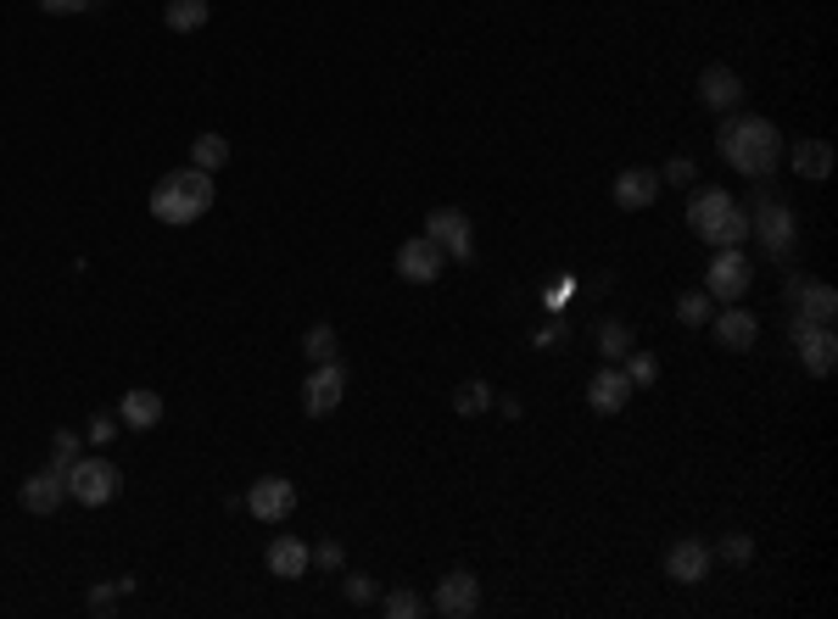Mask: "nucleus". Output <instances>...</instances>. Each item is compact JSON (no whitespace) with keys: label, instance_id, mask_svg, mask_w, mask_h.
<instances>
[{"label":"nucleus","instance_id":"obj_17","mask_svg":"<svg viewBox=\"0 0 838 619\" xmlns=\"http://www.w3.org/2000/svg\"><path fill=\"white\" fill-rule=\"evenodd\" d=\"M660 174H649V168H621L615 174V207H626V213H643V207H654V196H660Z\"/></svg>","mask_w":838,"mask_h":619},{"label":"nucleus","instance_id":"obj_7","mask_svg":"<svg viewBox=\"0 0 838 619\" xmlns=\"http://www.w3.org/2000/svg\"><path fill=\"white\" fill-rule=\"evenodd\" d=\"M788 335H793V352H799L805 374L827 380V374H832V363H838V335H832V324H810V318H799V313H793Z\"/></svg>","mask_w":838,"mask_h":619},{"label":"nucleus","instance_id":"obj_11","mask_svg":"<svg viewBox=\"0 0 838 619\" xmlns=\"http://www.w3.org/2000/svg\"><path fill=\"white\" fill-rule=\"evenodd\" d=\"M426 240H437L454 263H470L476 257V240H470V218L459 213V207H437L431 218H426Z\"/></svg>","mask_w":838,"mask_h":619},{"label":"nucleus","instance_id":"obj_32","mask_svg":"<svg viewBox=\"0 0 838 619\" xmlns=\"http://www.w3.org/2000/svg\"><path fill=\"white\" fill-rule=\"evenodd\" d=\"M341 591H347V602H358V608H363V602H374V580H369V574H347V580H341Z\"/></svg>","mask_w":838,"mask_h":619},{"label":"nucleus","instance_id":"obj_18","mask_svg":"<svg viewBox=\"0 0 838 619\" xmlns=\"http://www.w3.org/2000/svg\"><path fill=\"white\" fill-rule=\"evenodd\" d=\"M699 101H704L710 112H732V107L743 101V79H738L732 68H704V73H699Z\"/></svg>","mask_w":838,"mask_h":619},{"label":"nucleus","instance_id":"obj_33","mask_svg":"<svg viewBox=\"0 0 838 619\" xmlns=\"http://www.w3.org/2000/svg\"><path fill=\"white\" fill-rule=\"evenodd\" d=\"M626 380H632V385H654V380H660V363H654V357H632V363H626Z\"/></svg>","mask_w":838,"mask_h":619},{"label":"nucleus","instance_id":"obj_13","mask_svg":"<svg viewBox=\"0 0 838 619\" xmlns=\"http://www.w3.org/2000/svg\"><path fill=\"white\" fill-rule=\"evenodd\" d=\"M437 613H448V619H470L476 608H481V580L470 574V569H448L442 574V586H437V602H431Z\"/></svg>","mask_w":838,"mask_h":619},{"label":"nucleus","instance_id":"obj_29","mask_svg":"<svg viewBox=\"0 0 838 619\" xmlns=\"http://www.w3.org/2000/svg\"><path fill=\"white\" fill-rule=\"evenodd\" d=\"M302 352H308L313 363H330V357H335V330H330V324H313V330L302 335Z\"/></svg>","mask_w":838,"mask_h":619},{"label":"nucleus","instance_id":"obj_2","mask_svg":"<svg viewBox=\"0 0 838 619\" xmlns=\"http://www.w3.org/2000/svg\"><path fill=\"white\" fill-rule=\"evenodd\" d=\"M213 202H218L213 174H202V168H179V174L157 179V190H152V218H157V224L185 229V224H196L202 213H213Z\"/></svg>","mask_w":838,"mask_h":619},{"label":"nucleus","instance_id":"obj_39","mask_svg":"<svg viewBox=\"0 0 838 619\" xmlns=\"http://www.w3.org/2000/svg\"><path fill=\"white\" fill-rule=\"evenodd\" d=\"M532 341H537V346H554V341H565V318H554V324H548V330H537Z\"/></svg>","mask_w":838,"mask_h":619},{"label":"nucleus","instance_id":"obj_15","mask_svg":"<svg viewBox=\"0 0 838 619\" xmlns=\"http://www.w3.org/2000/svg\"><path fill=\"white\" fill-rule=\"evenodd\" d=\"M632 391H637V385L626 380V369L610 363V369H598V374L587 380V407H593V413H621V407L632 402Z\"/></svg>","mask_w":838,"mask_h":619},{"label":"nucleus","instance_id":"obj_36","mask_svg":"<svg viewBox=\"0 0 838 619\" xmlns=\"http://www.w3.org/2000/svg\"><path fill=\"white\" fill-rule=\"evenodd\" d=\"M113 435H118V419H107V413H96V419H90V441H96V446H107Z\"/></svg>","mask_w":838,"mask_h":619},{"label":"nucleus","instance_id":"obj_26","mask_svg":"<svg viewBox=\"0 0 838 619\" xmlns=\"http://www.w3.org/2000/svg\"><path fill=\"white\" fill-rule=\"evenodd\" d=\"M487 407H493V385H487V380H465V385L454 391V413L476 419V413H487Z\"/></svg>","mask_w":838,"mask_h":619},{"label":"nucleus","instance_id":"obj_28","mask_svg":"<svg viewBox=\"0 0 838 619\" xmlns=\"http://www.w3.org/2000/svg\"><path fill=\"white\" fill-rule=\"evenodd\" d=\"M380 608H386L391 619H419V613H426V602H419V597H413L408 586H397V591H386V597H380Z\"/></svg>","mask_w":838,"mask_h":619},{"label":"nucleus","instance_id":"obj_14","mask_svg":"<svg viewBox=\"0 0 838 619\" xmlns=\"http://www.w3.org/2000/svg\"><path fill=\"white\" fill-rule=\"evenodd\" d=\"M788 296H793L799 318H810V324H832V313H838V291H832V285H821V279L793 274V279H788Z\"/></svg>","mask_w":838,"mask_h":619},{"label":"nucleus","instance_id":"obj_6","mask_svg":"<svg viewBox=\"0 0 838 619\" xmlns=\"http://www.w3.org/2000/svg\"><path fill=\"white\" fill-rule=\"evenodd\" d=\"M754 285V263L743 257V246H715L710 268H704V296L710 302H738Z\"/></svg>","mask_w":838,"mask_h":619},{"label":"nucleus","instance_id":"obj_3","mask_svg":"<svg viewBox=\"0 0 838 619\" xmlns=\"http://www.w3.org/2000/svg\"><path fill=\"white\" fill-rule=\"evenodd\" d=\"M688 224H693V235L704 240V246H743L749 240V213L727 196V190H693V202H688Z\"/></svg>","mask_w":838,"mask_h":619},{"label":"nucleus","instance_id":"obj_10","mask_svg":"<svg viewBox=\"0 0 838 619\" xmlns=\"http://www.w3.org/2000/svg\"><path fill=\"white\" fill-rule=\"evenodd\" d=\"M442 268H448V252L437 240H426V235H413V240L397 246V274L408 285H431V279H442Z\"/></svg>","mask_w":838,"mask_h":619},{"label":"nucleus","instance_id":"obj_23","mask_svg":"<svg viewBox=\"0 0 838 619\" xmlns=\"http://www.w3.org/2000/svg\"><path fill=\"white\" fill-rule=\"evenodd\" d=\"M207 18H213L207 0H168V7H163V23H168L174 35H196Z\"/></svg>","mask_w":838,"mask_h":619},{"label":"nucleus","instance_id":"obj_27","mask_svg":"<svg viewBox=\"0 0 838 619\" xmlns=\"http://www.w3.org/2000/svg\"><path fill=\"white\" fill-rule=\"evenodd\" d=\"M710 313H715V302H710L704 291H688V296H676V318H682L688 330H699V324H710Z\"/></svg>","mask_w":838,"mask_h":619},{"label":"nucleus","instance_id":"obj_38","mask_svg":"<svg viewBox=\"0 0 838 619\" xmlns=\"http://www.w3.org/2000/svg\"><path fill=\"white\" fill-rule=\"evenodd\" d=\"M90 613H113V586H90Z\"/></svg>","mask_w":838,"mask_h":619},{"label":"nucleus","instance_id":"obj_35","mask_svg":"<svg viewBox=\"0 0 838 619\" xmlns=\"http://www.w3.org/2000/svg\"><path fill=\"white\" fill-rule=\"evenodd\" d=\"M341 558H347L341 541H319V547H313V563H319V569H341Z\"/></svg>","mask_w":838,"mask_h":619},{"label":"nucleus","instance_id":"obj_24","mask_svg":"<svg viewBox=\"0 0 838 619\" xmlns=\"http://www.w3.org/2000/svg\"><path fill=\"white\" fill-rule=\"evenodd\" d=\"M224 163H230V140H224V135H196V146H191V168L213 174V168H224Z\"/></svg>","mask_w":838,"mask_h":619},{"label":"nucleus","instance_id":"obj_21","mask_svg":"<svg viewBox=\"0 0 838 619\" xmlns=\"http://www.w3.org/2000/svg\"><path fill=\"white\" fill-rule=\"evenodd\" d=\"M788 163H793V174H799V179H810V185L832 179V146H827V140H799Z\"/></svg>","mask_w":838,"mask_h":619},{"label":"nucleus","instance_id":"obj_16","mask_svg":"<svg viewBox=\"0 0 838 619\" xmlns=\"http://www.w3.org/2000/svg\"><path fill=\"white\" fill-rule=\"evenodd\" d=\"M263 563H269V574H280V580H302V574L313 569V547H308L302 536H274L269 552H263Z\"/></svg>","mask_w":838,"mask_h":619},{"label":"nucleus","instance_id":"obj_30","mask_svg":"<svg viewBox=\"0 0 838 619\" xmlns=\"http://www.w3.org/2000/svg\"><path fill=\"white\" fill-rule=\"evenodd\" d=\"M74 458H79V435H74V430H57V435H51V469L68 474Z\"/></svg>","mask_w":838,"mask_h":619},{"label":"nucleus","instance_id":"obj_1","mask_svg":"<svg viewBox=\"0 0 838 619\" xmlns=\"http://www.w3.org/2000/svg\"><path fill=\"white\" fill-rule=\"evenodd\" d=\"M715 146H721V157L743 174V179H771L777 174V163H782V135H777V124H766V118H727L721 124V135H715Z\"/></svg>","mask_w":838,"mask_h":619},{"label":"nucleus","instance_id":"obj_19","mask_svg":"<svg viewBox=\"0 0 838 619\" xmlns=\"http://www.w3.org/2000/svg\"><path fill=\"white\" fill-rule=\"evenodd\" d=\"M18 497H23V508H29V513H57V508L68 502V480H62L57 469H40V474H29V480H23V491H18Z\"/></svg>","mask_w":838,"mask_h":619},{"label":"nucleus","instance_id":"obj_20","mask_svg":"<svg viewBox=\"0 0 838 619\" xmlns=\"http://www.w3.org/2000/svg\"><path fill=\"white\" fill-rule=\"evenodd\" d=\"M710 324H715V341H721L727 352H749V346H754V335H760V318H754V313H743V307L710 313Z\"/></svg>","mask_w":838,"mask_h":619},{"label":"nucleus","instance_id":"obj_5","mask_svg":"<svg viewBox=\"0 0 838 619\" xmlns=\"http://www.w3.org/2000/svg\"><path fill=\"white\" fill-rule=\"evenodd\" d=\"M749 235H760V246L782 263V257H793V240H799V224H793V207L788 202H777V196H760L754 202V213H749Z\"/></svg>","mask_w":838,"mask_h":619},{"label":"nucleus","instance_id":"obj_12","mask_svg":"<svg viewBox=\"0 0 838 619\" xmlns=\"http://www.w3.org/2000/svg\"><path fill=\"white\" fill-rule=\"evenodd\" d=\"M710 563H715V552H710V541H699V536H682V541L665 547V574H671L676 586L710 580Z\"/></svg>","mask_w":838,"mask_h":619},{"label":"nucleus","instance_id":"obj_8","mask_svg":"<svg viewBox=\"0 0 838 619\" xmlns=\"http://www.w3.org/2000/svg\"><path fill=\"white\" fill-rule=\"evenodd\" d=\"M341 396H347V369L330 357V363H313L308 369V380H302V407H308V419H324V413H335L341 407Z\"/></svg>","mask_w":838,"mask_h":619},{"label":"nucleus","instance_id":"obj_4","mask_svg":"<svg viewBox=\"0 0 838 619\" xmlns=\"http://www.w3.org/2000/svg\"><path fill=\"white\" fill-rule=\"evenodd\" d=\"M62 480H68V497L85 502V508H107V502L124 491V474H118V463H107V458H74V469H68Z\"/></svg>","mask_w":838,"mask_h":619},{"label":"nucleus","instance_id":"obj_9","mask_svg":"<svg viewBox=\"0 0 838 619\" xmlns=\"http://www.w3.org/2000/svg\"><path fill=\"white\" fill-rule=\"evenodd\" d=\"M291 508H296V485H291L285 474H263V480L246 485V513H252V519L280 524V519H291Z\"/></svg>","mask_w":838,"mask_h":619},{"label":"nucleus","instance_id":"obj_22","mask_svg":"<svg viewBox=\"0 0 838 619\" xmlns=\"http://www.w3.org/2000/svg\"><path fill=\"white\" fill-rule=\"evenodd\" d=\"M118 419L129 424V430H152L157 419H163V396L157 391H124V402H118Z\"/></svg>","mask_w":838,"mask_h":619},{"label":"nucleus","instance_id":"obj_34","mask_svg":"<svg viewBox=\"0 0 838 619\" xmlns=\"http://www.w3.org/2000/svg\"><path fill=\"white\" fill-rule=\"evenodd\" d=\"M96 0H40V12H51V18H74V12H90Z\"/></svg>","mask_w":838,"mask_h":619},{"label":"nucleus","instance_id":"obj_31","mask_svg":"<svg viewBox=\"0 0 838 619\" xmlns=\"http://www.w3.org/2000/svg\"><path fill=\"white\" fill-rule=\"evenodd\" d=\"M715 552H721L727 563H749V558H754V541H749L743 530H727V536L715 541Z\"/></svg>","mask_w":838,"mask_h":619},{"label":"nucleus","instance_id":"obj_37","mask_svg":"<svg viewBox=\"0 0 838 619\" xmlns=\"http://www.w3.org/2000/svg\"><path fill=\"white\" fill-rule=\"evenodd\" d=\"M660 179H671V185H688V179H693V163H688V157H676V163H671Z\"/></svg>","mask_w":838,"mask_h":619},{"label":"nucleus","instance_id":"obj_25","mask_svg":"<svg viewBox=\"0 0 838 619\" xmlns=\"http://www.w3.org/2000/svg\"><path fill=\"white\" fill-rule=\"evenodd\" d=\"M632 346H637L632 324H621V318H604V324H598V352H604V357H632Z\"/></svg>","mask_w":838,"mask_h":619}]
</instances>
